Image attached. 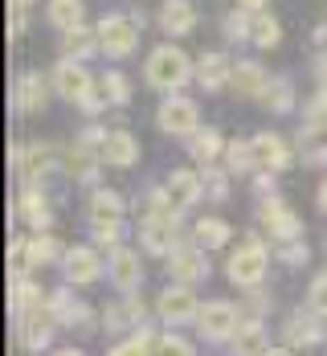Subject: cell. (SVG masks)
<instances>
[{
	"label": "cell",
	"instance_id": "1",
	"mask_svg": "<svg viewBox=\"0 0 327 356\" xmlns=\"http://www.w3.org/2000/svg\"><path fill=\"white\" fill-rule=\"evenodd\" d=\"M144 78L151 90H164V95H176L184 90L188 82H196V62L184 54L181 45H156L151 54H147L144 62Z\"/></svg>",
	"mask_w": 327,
	"mask_h": 356
},
{
	"label": "cell",
	"instance_id": "2",
	"mask_svg": "<svg viewBox=\"0 0 327 356\" xmlns=\"http://www.w3.org/2000/svg\"><path fill=\"white\" fill-rule=\"evenodd\" d=\"M53 90L66 103L82 107L86 115H99V111L107 107V95L99 90V82L90 78L86 62H78V58H58V66H53Z\"/></svg>",
	"mask_w": 327,
	"mask_h": 356
},
{
	"label": "cell",
	"instance_id": "3",
	"mask_svg": "<svg viewBox=\"0 0 327 356\" xmlns=\"http://www.w3.org/2000/svg\"><path fill=\"white\" fill-rule=\"evenodd\" d=\"M99 41H103V54L107 58H131L135 54V45H140V33H144V13H107L99 25Z\"/></svg>",
	"mask_w": 327,
	"mask_h": 356
},
{
	"label": "cell",
	"instance_id": "4",
	"mask_svg": "<svg viewBox=\"0 0 327 356\" xmlns=\"http://www.w3.org/2000/svg\"><path fill=\"white\" fill-rule=\"evenodd\" d=\"M266 270H270V250H266V242H262V238H246L242 246L229 254V262H225V275H229V283L242 286V291L262 286Z\"/></svg>",
	"mask_w": 327,
	"mask_h": 356
},
{
	"label": "cell",
	"instance_id": "5",
	"mask_svg": "<svg viewBox=\"0 0 327 356\" xmlns=\"http://www.w3.org/2000/svg\"><path fill=\"white\" fill-rule=\"evenodd\" d=\"M53 327H58V316L49 307V299L33 303L29 312L17 316V336H21V348L25 353H45L53 344Z\"/></svg>",
	"mask_w": 327,
	"mask_h": 356
},
{
	"label": "cell",
	"instance_id": "6",
	"mask_svg": "<svg viewBox=\"0 0 327 356\" xmlns=\"http://www.w3.org/2000/svg\"><path fill=\"white\" fill-rule=\"evenodd\" d=\"M258 225H262L274 242H294V238H303V221H299V213H294L278 193H266V197L258 201Z\"/></svg>",
	"mask_w": 327,
	"mask_h": 356
},
{
	"label": "cell",
	"instance_id": "7",
	"mask_svg": "<svg viewBox=\"0 0 327 356\" xmlns=\"http://www.w3.org/2000/svg\"><path fill=\"white\" fill-rule=\"evenodd\" d=\"M156 127L164 131V136H172V140H188L196 127H201V111L192 99H184L181 90L176 95H168L160 111H156Z\"/></svg>",
	"mask_w": 327,
	"mask_h": 356
},
{
	"label": "cell",
	"instance_id": "8",
	"mask_svg": "<svg viewBox=\"0 0 327 356\" xmlns=\"http://www.w3.org/2000/svg\"><path fill=\"white\" fill-rule=\"evenodd\" d=\"M237 327H242V312H237L233 303H225V299L205 303L201 316H196V332H201L209 344H229V340L237 336Z\"/></svg>",
	"mask_w": 327,
	"mask_h": 356
},
{
	"label": "cell",
	"instance_id": "9",
	"mask_svg": "<svg viewBox=\"0 0 327 356\" xmlns=\"http://www.w3.org/2000/svg\"><path fill=\"white\" fill-rule=\"evenodd\" d=\"M156 316L168 323V327L196 323V316H201V299L192 295V286L188 283H172V286L160 291V299H156Z\"/></svg>",
	"mask_w": 327,
	"mask_h": 356
},
{
	"label": "cell",
	"instance_id": "10",
	"mask_svg": "<svg viewBox=\"0 0 327 356\" xmlns=\"http://www.w3.org/2000/svg\"><path fill=\"white\" fill-rule=\"evenodd\" d=\"M205 254L209 250L201 246V242H181V246L168 254V279L172 283H201V279H209V262H205Z\"/></svg>",
	"mask_w": 327,
	"mask_h": 356
},
{
	"label": "cell",
	"instance_id": "11",
	"mask_svg": "<svg viewBox=\"0 0 327 356\" xmlns=\"http://www.w3.org/2000/svg\"><path fill=\"white\" fill-rule=\"evenodd\" d=\"M283 336H287V348H315L327 340V316L311 312V307L291 312L283 323Z\"/></svg>",
	"mask_w": 327,
	"mask_h": 356
},
{
	"label": "cell",
	"instance_id": "12",
	"mask_svg": "<svg viewBox=\"0 0 327 356\" xmlns=\"http://www.w3.org/2000/svg\"><path fill=\"white\" fill-rule=\"evenodd\" d=\"M103 143L94 140H74L70 147H66V177L70 180H82V184H94L99 180V172H103Z\"/></svg>",
	"mask_w": 327,
	"mask_h": 356
},
{
	"label": "cell",
	"instance_id": "13",
	"mask_svg": "<svg viewBox=\"0 0 327 356\" xmlns=\"http://www.w3.org/2000/svg\"><path fill=\"white\" fill-rule=\"evenodd\" d=\"M140 242H144L147 254L168 258V254L184 242L181 217H144V221H140Z\"/></svg>",
	"mask_w": 327,
	"mask_h": 356
},
{
	"label": "cell",
	"instance_id": "14",
	"mask_svg": "<svg viewBox=\"0 0 327 356\" xmlns=\"http://www.w3.org/2000/svg\"><path fill=\"white\" fill-rule=\"evenodd\" d=\"M62 270H66L70 286H90V283H99V279L107 275V262L99 258L94 246H70L66 254H62Z\"/></svg>",
	"mask_w": 327,
	"mask_h": 356
},
{
	"label": "cell",
	"instance_id": "15",
	"mask_svg": "<svg viewBox=\"0 0 327 356\" xmlns=\"http://www.w3.org/2000/svg\"><path fill=\"white\" fill-rule=\"evenodd\" d=\"M12 164H17V172L29 184H37L45 172L58 168V147L53 143H17L12 147Z\"/></svg>",
	"mask_w": 327,
	"mask_h": 356
},
{
	"label": "cell",
	"instance_id": "16",
	"mask_svg": "<svg viewBox=\"0 0 327 356\" xmlns=\"http://www.w3.org/2000/svg\"><path fill=\"white\" fill-rule=\"evenodd\" d=\"M107 279L115 283V291L123 295H135L144 286V266H140V254L127 246H115L107 258Z\"/></svg>",
	"mask_w": 327,
	"mask_h": 356
},
{
	"label": "cell",
	"instance_id": "17",
	"mask_svg": "<svg viewBox=\"0 0 327 356\" xmlns=\"http://www.w3.org/2000/svg\"><path fill=\"white\" fill-rule=\"evenodd\" d=\"M12 103H17L21 115H37V111H45V103H49V82H45L37 70H25L17 82H12Z\"/></svg>",
	"mask_w": 327,
	"mask_h": 356
},
{
	"label": "cell",
	"instance_id": "18",
	"mask_svg": "<svg viewBox=\"0 0 327 356\" xmlns=\"http://www.w3.org/2000/svg\"><path fill=\"white\" fill-rule=\"evenodd\" d=\"M103 160H107V168H135V164H140V140H135L127 127L107 131V140H103Z\"/></svg>",
	"mask_w": 327,
	"mask_h": 356
},
{
	"label": "cell",
	"instance_id": "19",
	"mask_svg": "<svg viewBox=\"0 0 327 356\" xmlns=\"http://www.w3.org/2000/svg\"><path fill=\"white\" fill-rule=\"evenodd\" d=\"M229 78H233L229 54L209 49V54L196 58V86H201V90H221V86H229Z\"/></svg>",
	"mask_w": 327,
	"mask_h": 356
},
{
	"label": "cell",
	"instance_id": "20",
	"mask_svg": "<svg viewBox=\"0 0 327 356\" xmlns=\"http://www.w3.org/2000/svg\"><path fill=\"white\" fill-rule=\"evenodd\" d=\"M250 143H254L258 168H270V172L291 168V147H287V140H283V136H274V131H258Z\"/></svg>",
	"mask_w": 327,
	"mask_h": 356
},
{
	"label": "cell",
	"instance_id": "21",
	"mask_svg": "<svg viewBox=\"0 0 327 356\" xmlns=\"http://www.w3.org/2000/svg\"><path fill=\"white\" fill-rule=\"evenodd\" d=\"M294 143H299L303 164H311V168H324V164H327V123H319V119H307Z\"/></svg>",
	"mask_w": 327,
	"mask_h": 356
},
{
	"label": "cell",
	"instance_id": "22",
	"mask_svg": "<svg viewBox=\"0 0 327 356\" xmlns=\"http://www.w3.org/2000/svg\"><path fill=\"white\" fill-rule=\"evenodd\" d=\"M164 188H168V197H172L181 209H192V205L205 197V177L192 172V168H176L172 177L164 180Z\"/></svg>",
	"mask_w": 327,
	"mask_h": 356
},
{
	"label": "cell",
	"instance_id": "23",
	"mask_svg": "<svg viewBox=\"0 0 327 356\" xmlns=\"http://www.w3.org/2000/svg\"><path fill=\"white\" fill-rule=\"evenodd\" d=\"M17 217L29 225V229H49L53 225V209H49V197L37 188V184H29L25 193H21V201H17Z\"/></svg>",
	"mask_w": 327,
	"mask_h": 356
},
{
	"label": "cell",
	"instance_id": "24",
	"mask_svg": "<svg viewBox=\"0 0 327 356\" xmlns=\"http://www.w3.org/2000/svg\"><path fill=\"white\" fill-rule=\"evenodd\" d=\"M160 29L168 37H184L196 29V4L192 0H164L160 8Z\"/></svg>",
	"mask_w": 327,
	"mask_h": 356
},
{
	"label": "cell",
	"instance_id": "25",
	"mask_svg": "<svg viewBox=\"0 0 327 356\" xmlns=\"http://www.w3.org/2000/svg\"><path fill=\"white\" fill-rule=\"evenodd\" d=\"M225 147L229 143L221 140V131L217 127H196L192 136H188V156L205 168V164H217L221 156H225Z\"/></svg>",
	"mask_w": 327,
	"mask_h": 356
},
{
	"label": "cell",
	"instance_id": "26",
	"mask_svg": "<svg viewBox=\"0 0 327 356\" xmlns=\"http://www.w3.org/2000/svg\"><path fill=\"white\" fill-rule=\"evenodd\" d=\"M229 348L242 356H258V353H274L270 348V336H266V327H262V320L258 316H250V320H242V327H237V336L229 340Z\"/></svg>",
	"mask_w": 327,
	"mask_h": 356
},
{
	"label": "cell",
	"instance_id": "27",
	"mask_svg": "<svg viewBox=\"0 0 327 356\" xmlns=\"http://www.w3.org/2000/svg\"><path fill=\"white\" fill-rule=\"evenodd\" d=\"M229 86H233L242 99H262V90L270 86V78H266V70H262L258 62H233V78H229Z\"/></svg>",
	"mask_w": 327,
	"mask_h": 356
},
{
	"label": "cell",
	"instance_id": "28",
	"mask_svg": "<svg viewBox=\"0 0 327 356\" xmlns=\"http://www.w3.org/2000/svg\"><path fill=\"white\" fill-rule=\"evenodd\" d=\"M99 49H103L99 29L78 25V29H66V33H62V58H78V62H86V58H90V54H99Z\"/></svg>",
	"mask_w": 327,
	"mask_h": 356
},
{
	"label": "cell",
	"instance_id": "29",
	"mask_svg": "<svg viewBox=\"0 0 327 356\" xmlns=\"http://www.w3.org/2000/svg\"><path fill=\"white\" fill-rule=\"evenodd\" d=\"M49 307H53V316H58V323H90V307L82 303V299H74L70 286H58L53 295H49Z\"/></svg>",
	"mask_w": 327,
	"mask_h": 356
},
{
	"label": "cell",
	"instance_id": "30",
	"mask_svg": "<svg viewBox=\"0 0 327 356\" xmlns=\"http://www.w3.org/2000/svg\"><path fill=\"white\" fill-rule=\"evenodd\" d=\"M123 213H127V201L115 188H94L90 201H86V217L90 221H110V217H123Z\"/></svg>",
	"mask_w": 327,
	"mask_h": 356
},
{
	"label": "cell",
	"instance_id": "31",
	"mask_svg": "<svg viewBox=\"0 0 327 356\" xmlns=\"http://www.w3.org/2000/svg\"><path fill=\"white\" fill-rule=\"evenodd\" d=\"M45 17H49V25L53 29H78V25H86V4L82 0H49L45 4Z\"/></svg>",
	"mask_w": 327,
	"mask_h": 356
},
{
	"label": "cell",
	"instance_id": "32",
	"mask_svg": "<svg viewBox=\"0 0 327 356\" xmlns=\"http://www.w3.org/2000/svg\"><path fill=\"white\" fill-rule=\"evenodd\" d=\"M229 238H233V225H229V221H221V217H201V221L192 225V242H201L205 250L229 246Z\"/></svg>",
	"mask_w": 327,
	"mask_h": 356
},
{
	"label": "cell",
	"instance_id": "33",
	"mask_svg": "<svg viewBox=\"0 0 327 356\" xmlns=\"http://www.w3.org/2000/svg\"><path fill=\"white\" fill-rule=\"evenodd\" d=\"M258 103H262L266 111H274V115H291L294 103H299V99H294V82L291 78H270V86L262 90Z\"/></svg>",
	"mask_w": 327,
	"mask_h": 356
},
{
	"label": "cell",
	"instance_id": "34",
	"mask_svg": "<svg viewBox=\"0 0 327 356\" xmlns=\"http://www.w3.org/2000/svg\"><path fill=\"white\" fill-rule=\"evenodd\" d=\"M33 303H41V286H37L29 275H12V279H8V312L21 316V312H29Z\"/></svg>",
	"mask_w": 327,
	"mask_h": 356
},
{
	"label": "cell",
	"instance_id": "35",
	"mask_svg": "<svg viewBox=\"0 0 327 356\" xmlns=\"http://www.w3.org/2000/svg\"><path fill=\"white\" fill-rule=\"evenodd\" d=\"M29 254H33V266H49V262H62L66 250L58 246V238L49 229H33L29 234Z\"/></svg>",
	"mask_w": 327,
	"mask_h": 356
},
{
	"label": "cell",
	"instance_id": "36",
	"mask_svg": "<svg viewBox=\"0 0 327 356\" xmlns=\"http://www.w3.org/2000/svg\"><path fill=\"white\" fill-rule=\"evenodd\" d=\"M250 41H254L258 49H274V45L283 41V25H278L266 8H258V13H254V29H250Z\"/></svg>",
	"mask_w": 327,
	"mask_h": 356
},
{
	"label": "cell",
	"instance_id": "37",
	"mask_svg": "<svg viewBox=\"0 0 327 356\" xmlns=\"http://www.w3.org/2000/svg\"><path fill=\"white\" fill-rule=\"evenodd\" d=\"M225 168L233 172V177H242V172H258V160H254V143L250 140H233L225 147Z\"/></svg>",
	"mask_w": 327,
	"mask_h": 356
},
{
	"label": "cell",
	"instance_id": "38",
	"mask_svg": "<svg viewBox=\"0 0 327 356\" xmlns=\"http://www.w3.org/2000/svg\"><path fill=\"white\" fill-rule=\"evenodd\" d=\"M99 90L107 95L110 107H127V103H131V82H127V78H123L119 70H107V74H103Z\"/></svg>",
	"mask_w": 327,
	"mask_h": 356
},
{
	"label": "cell",
	"instance_id": "39",
	"mask_svg": "<svg viewBox=\"0 0 327 356\" xmlns=\"http://www.w3.org/2000/svg\"><path fill=\"white\" fill-rule=\"evenodd\" d=\"M156 340H160V336H156V332H151V327H135V332H131V336H127V340H119V344H115V348H110V353H115V356L156 353Z\"/></svg>",
	"mask_w": 327,
	"mask_h": 356
},
{
	"label": "cell",
	"instance_id": "40",
	"mask_svg": "<svg viewBox=\"0 0 327 356\" xmlns=\"http://www.w3.org/2000/svg\"><path fill=\"white\" fill-rule=\"evenodd\" d=\"M250 29H254V13H250V8H242V4L221 21V33L229 37V41H250Z\"/></svg>",
	"mask_w": 327,
	"mask_h": 356
},
{
	"label": "cell",
	"instance_id": "41",
	"mask_svg": "<svg viewBox=\"0 0 327 356\" xmlns=\"http://www.w3.org/2000/svg\"><path fill=\"white\" fill-rule=\"evenodd\" d=\"M90 238H94V246H123V217H110V221H90Z\"/></svg>",
	"mask_w": 327,
	"mask_h": 356
},
{
	"label": "cell",
	"instance_id": "42",
	"mask_svg": "<svg viewBox=\"0 0 327 356\" xmlns=\"http://www.w3.org/2000/svg\"><path fill=\"white\" fill-rule=\"evenodd\" d=\"M201 177H205V197H209V201H229V177H233L229 168H213V164H205Z\"/></svg>",
	"mask_w": 327,
	"mask_h": 356
},
{
	"label": "cell",
	"instance_id": "43",
	"mask_svg": "<svg viewBox=\"0 0 327 356\" xmlns=\"http://www.w3.org/2000/svg\"><path fill=\"white\" fill-rule=\"evenodd\" d=\"M33 270V254H29V234L8 242V275H29Z\"/></svg>",
	"mask_w": 327,
	"mask_h": 356
},
{
	"label": "cell",
	"instance_id": "44",
	"mask_svg": "<svg viewBox=\"0 0 327 356\" xmlns=\"http://www.w3.org/2000/svg\"><path fill=\"white\" fill-rule=\"evenodd\" d=\"M307 258H311V250L303 238H294V242H278V262H287V266H307Z\"/></svg>",
	"mask_w": 327,
	"mask_h": 356
},
{
	"label": "cell",
	"instance_id": "45",
	"mask_svg": "<svg viewBox=\"0 0 327 356\" xmlns=\"http://www.w3.org/2000/svg\"><path fill=\"white\" fill-rule=\"evenodd\" d=\"M307 307L319 312V316H327V270L311 279V286H307Z\"/></svg>",
	"mask_w": 327,
	"mask_h": 356
},
{
	"label": "cell",
	"instance_id": "46",
	"mask_svg": "<svg viewBox=\"0 0 327 356\" xmlns=\"http://www.w3.org/2000/svg\"><path fill=\"white\" fill-rule=\"evenodd\" d=\"M156 353H176V356H192L196 348L184 340V336H176V332H164L160 340H156Z\"/></svg>",
	"mask_w": 327,
	"mask_h": 356
},
{
	"label": "cell",
	"instance_id": "47",
	"mask_svg": "<svg viewBox=\"0 0 327 356\" xmlns=\"http://www.w3.org/2000/svg\"><path fill=\"white\" fill-rule=\"evenodd\" d=\"M307 119H319V123H327V82H319L315 99L307 103Z\"/></svg>",
	"mask_w": 327,
	"mask_h": 356
},
{
	"label": "cell",
	"instance_id": "48",
	"mask_svg": "<svg viewBox=\"0 0 327 356\" xmlns=\"http://www.w3.org/2000/svg\"><path fill=\"white\" fill-rule=\"evenodd\" d=\"M29 29V8H8V37H25Z\"/></svg>",
	"mask_w": 327,
	"mask_h": 356
},
{
	"label": "cell",
	"instance_id": "49",
	"mask_svg": "<svg viewBox=\"0 0 327 356\" xmlns=\"http://www.w3.org/2000/svg\"><path fill=\"white\" fill-rule=\"evenodd\" d=\"M266 307H270V299H266V295H262L258 286H250V316H262Z\"/></svg>",
	"mask_w": 327,
	"mask_h": 356
},
{
	"label": "cell",
	"instance_id": "50",
	"mask_svg": "<svg viewBox=\"0 0 327 356\" xmlns=\"http://www.w3.org/2000/svg\"><path fill=\"white\" fill-rule=\"evenodd\" d=\"M315 201H319V213H327V177H324V184H319V193H315Z\"/></svg>",
	"mask_w": 327,
	"mask_h": 356
},
{
	"label": "cell",
	"instance_id": "51",
	"mask_svg": "<svg viewBox=\"0 0 327 356\" xmlns=\"http://www.w3.org/2000/svg\"><path fill=\"white\" fill-rule=\"evenodd\" d=\"M237 4H242V8H250V13H258V8H262L266 0H237Z\"/></svg>",
	"mask_w": 327,
	"mask_h": 356
},
{
	"label": "cell",
	"instance_id": "52",
	"mask_svg": "<svg viewBox=\"0 0 327 356\" xmlns=\"http://www.w3.org/2000/svg\"><path fill=\"white\" fill-rule=\"evenodd\" d=\"M8 8H33V0H8Z\"/></svg>",
	"mask_w": 327,
	"mask_h": 356
}]
</instances>
